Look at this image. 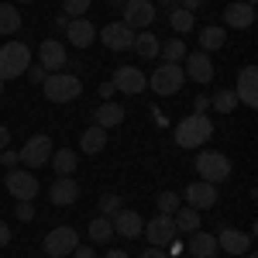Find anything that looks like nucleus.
Segmentation results:
<instances>
[{"label":"nucleus","mask_w":258,"mask_h":258,"mask_svg":"<svg viewBox=\"0 0 258 258\" xmlns=\"http://www.w3.org/2000/svg\"><path fill=\"white\" fill-rule=\"evenodd\" d=\"M214 124H210V117L207 114H189V117L179 120L176 127V145L179 148H200V145H207V141L214 138Z\"/></svg>","instance_id":"obj_1"},{"label":"nucleus","mask_w":258,"mask_h":258,"mask_svg":"<svg viewBox=\"0 0 258 258\" xmlns=\"http://www.w3.org/2000/svg\"><path fill=\"white\" fill-rule=\"evenodd\" d=\"M41 90H45L48 103H73L83 93V80L73 76V73H48L45 83H41Z\"/></svg>","instance_id":"obj_2"},{"label":"nucleus","mask_w":258,"mask_h":258,"mask_svg":"<svg viewBox=\"0 0 258 258\" xmlns=\"http://www.w3.org/2000/svg\"><path fill=\"white\" fill-rule=\"evenodd\" d=\"M31 66V48L24 41H7L0 45V80H18L24 76V69Z\"/></svg>","instance_id":"obj_3"},{"label":"nucleus","mask_w":258,"mask_h":258,"mask_svg":"<svg viewBox=\"0 0 258 258\" xmlns=\"http://www.w3.org/2000/svg\"><path fill=\"white\" fill-rule=\"evenodd\" d=\"M182 83H186L182 66H179V62H162L159 69L148 76V90H152L155 97H172V93L182 90Z\"/></svg>","instance_id":"obj_4"},{"label":"nucleus","mask_w":258,"mask_h":258,"mask_svg":"<svg viewBox=\"0 0 258 258\" xmlns=\"http://www.w3.org/2000/svg\"><path fill=\"white\" fill-rule=\"evenodd\" d=\"M197 172H200V179L203 182H227L231 179V159L224 155V152H200L197 155Z\"/></svg>","instance_id":"obj_5"},{"label":"nucleus","mask_w":258,"mask_h":258,"mask_svg":"<svg viewBox=\"0 0 258 258\" xmlns=\"http://www.w3.org/2000/svg\"><path fill=\"white\" fill-rule=\"evenodd\" d=\"M80 244V234H76V227H69V224H62V227H52L45 241H41V251L48 258H66L73 255V248Z\"/></svg>","instance_id":"obj_6"},{"label":"nucleus","mask_w":258,"mask_h":258,"mask_svg":"<svg viewBox=\"0 0 258 258\" xmlns=\"http://www.w3.org/2000/svg\"><path fill=\"white\" fill-rule=\"evenodd\" d=\"M52 152H55V145H52V138H48V135H31V138L21 145L18 159L24 162L28 169H41V165H48Z\"/></svg>","instance_id":"obj_7"},{"label":"nucleus","mask_w":258,"mask_h":258,"mask_svg":"<svg viewBox=\"0 0 258 258\" xmlns=\"http://www.w3.org/2000/svg\"><path fill=\"white\" fill-rule=\"evenodd\" d=\"M4 186L14 197V203H31V200L38 197V179L31 176V172H21V169H7Z\"/></svg>","instance_id":"obj_8"},{"label":"nucleus","mask_w":258,"mask_h":258,"mask_svg":"<svg viewBox=\"0 0 258 258\" xmlns=\"http://www.w3.org/2000/svg\"><path fill=\"white\" fill-rule=\"evenodd\" d=\"M97 38L103 41V48H110V52H127V48L135 45V31H131L124 21H110V24H103L97 31Z\"/></svg>","instance_id":"obj_9"},{"label":"nucleus","mask_w":258,"mask_h":258,"mask_svg":"<svg viewBox=\"0 0 258 258\" xmlns=\"http://www.w3.org/2000/svg\"><path fill=\"white\" fill-rule=\"evenodd\" d=\"M110 83H114L117 93H127V97H138V93L148 90V76H145L141 69H135V66H120V69H114Z\"/></svg>","instance_id":"obj_10"},{"label":"nucleus","mask_w":258,"mask_h":258,"mask_svg":"<svg viewBox=\"0 0 258 258\" xmlns=\"http://www.w3.org/2000/svg\"><path fill=\"white\" fill-rule=\"evenodd\" d=\"M141 234L152 241V248H169V241H176L179 231H176V224H172L169 214H155V217L141 227Z\"/></svg>","instance_id":"obj_11"},{"label":"nucleus","mask_w":258,"mask_h":258,"mask_svg":"<svg viewBox=\"0 0 258 258\" xmlns=\"http://www.w3.org/2000/svg\"><path fill=\"white\" fill-rule=\"evenodd\" d=\"M120 7H124V24H127L131 31L152 28V21H155V4H152V0H124Z\"/></svg>","instance_id":"obj_12"},{"label":"nucleus","mask_w":258,"mask_h":258,"mask_svg":"<svg viewBox=\"0 0 258 258\" xmlns=\"http://www.w3.org/2000/svg\"><path fill=\"white\" fill-rule=\"evenodd\" d=\"M66 62H69V52H66V45L59 38H45L38 48V66L45 73H62L66 69Z\"/></svg>","instance_id":"obj_13"},{"label":"nucleus","mask_w":258,"mask_h":258,"mask_svg":"<svg viewBox=\"0 0 258 258\" xmlns=\"http://www.w3.org/2000/svg\"><path fill=\"white\" fill-rule=\"evenodd\" d=\"M217 200H220V193L214 182L197 179V182L186 186V207H193V210H210V207H217Z\"/></svg>","instance_id":"obj_14"},{"label":"nucleus","mask_w":258,"mask_h":258,"mask_svg":"<svg viewBox=\"0 0 258 258\" xmlns=\"http://www.w3.org/2000/svg\"><path fill=\"white\" fill-rule=\"evenodd\" d=\"M251 234H244V231H234V227H220L217 231V248L220 251H227V255H248L251 251Z\"/></svg>","instance_id":"obj_15"},{"label":"nucleus","mask_w":258,"mask_h":258,"mask_svg":"<svg viewBox=\"0 0 258 258\" xmlns=\"http://www.w3.org/2000/svg\"><path fill=\"white\" fill-rule=\"evenodd\" d=\"M66 41L73 48H90L97 41V24L86 18H69V28H66Z\"/></svg>","instance_id":"obj_16"},{"label":"nucleus","mask_w":258,"mask_h":258,"mask_svg":"<svg viewBox=\"0 0 258 258\" xmlns=\"http://www.w3.org/2000/svg\"><path fill=\"white\" fill-rule=\"evenodd\" d=\"M80 193L83 189H80V182H76L73 176H59L52 186H48V200H52L55 207H73V203L80 200Z\"/></svg>","instance_id":"obj_17"},{"label":"nucleus","mask_w":258,"mask_h":258,"mask_svg":"<svg viewBox=\"0 0 258 258\" xmlns=\"http://www.w3.org/2000/svg\"><path fill=\"white\" fill-rule=\"evenodd\" d=\"M238 103L244 107H258V69L255 66H244L238 73V90H234Z\"/></svg>","instance_id":"obj_18"},{"label":"nucleus","mask_w":258,"mask_h":258,"mask_svg":"<svg viewBox=\"0 0 258 258\" xmlns=\"http://www.w3.org/2000/svg\"><path fill=\"white\" fill-rule=\"evenodd\" d=\"M224 24H227V28H234V31H248V28L255 24V7H251V4H244V0L227 4V7H224Z\"/></svg>","instance_id":"obj_19"},{"label":"nucleus","mask_w":258,"mask_h":258,"mask_svg":"<svg viewBox=\"0 0 258 258\" xmlns=\"http://www.w3.org/2000/svg\"><path fill=\"white\" fill-rule=\"evenodd\" d=\"M186 80L193 83H210L214 80V62H210V55L207 52H186Z\"/></svg>","instance_id":"obj_20"},{"label":"nucleus","mask_w":258,"mask_h":258,"mask_svg":"<svg viewBox=\"0 0 258 258\" xmlns=\"http://www.w3.org/2000/svg\"><path fill=\"white\" fill-rule=\"evenodd\" d=\"M110 224H114V234H120V238H127V241L141 238V227H145L141 214H135V210H124V207L114 214V220H110Z\"/></svg>","instance_id":"obj_21"},{"label":"nucleus","mask_w":258,"mask_h":258,"mask_svg":"<svg viewBox=\"0 0 258 258\" xmlns=\"http://www.w3.org/2000/svg\"><path fill=\"white\" fill-rule=\"evenodd\" d=\"M220 248H217V234L210 231H193L189 234V255L193 258H214Z\"/></svg>","instance_id":"obj_22"},{"label":"nucleus","mask_w":258,"mask_h":258,"mask_svg":"<svg viewBox=\"0 0 258 258\" xmlns=\"http://www.w3.org/2000/svg\"><path fill=\"white\" fill-rule=\"evenodd\" d=\"M93 120H97V127H117L120 120H124V107L120 103H110V100H103L97 110H93Z\"/></svg>","instance_id":"obj_23"},{"label":"nucleus","mask_w":258,"mask_h":258,"mask_svg":"<svg viewBox=\"0 0 258 258\" xmlns=\"http://www.w3.org/2000/svg\"><path fill=\"white\" fill-rule=\"evenodd\" d=\"M131 48L138 52L141 59H155L159 48H162V41H159V35H155L152 28H145V31H135V45H131Z\"/></svg>","instance_id":"obj_24"},{"label":"nucleus","mask_w":258,"mask_h":258,"mask_svg":"<svg viewBox=\"0 0 258 258\" xmlns=\"http://www.w3.org/2000/svg\"><path fill=\"white\" fill-rule=\"evenodd\" d=\"M227 45V28H217V24H210V28H200V52H217Z\"/></svg>","instance_id":"obj_25"},{"label":"nucleus","mask_w":258,"mask_h":258,"mask_svg":"<svg viewBox=\"0 0 258 258\" xmlns=\"http://www.w3.org/2000/svg\"><path fill=\"white\" fill-rule=\"evenodd\" d=\"M80 148L86 152V155H100L103 148H107V127H86L83 131V138H80Z\"/></svg>","instance_id":"obj_26"},{"label":"nucleus","mask_w":258,"mask_h":258,"mask_svg":"<svg viewBox=\"0 0 258 258\" xmlns=\"http://www.w3.org/2000/svg\"><path fill=\"white\" fill-rule=\"evenodd\" d=\"M172 224H176V231H182V234H193V231H200V210L179 207L176 214H172Z\"/></svg>","instance_id":"obj_27"},{"label":"nucleus","mask_w":258,"mask_h":258,"mask_svg":"<svg viewBox=\"0 0 258 258\" xmlns=\"http://www.w3.org/2000/svg\"><path fill=\"white\" fill-rule=\"evenodd\" d=\"M76 155H73V148H59V152H52V159H48V165L59 172V176H73L76 172Z\"/></svg>","instance_id":"obj_28"},{"label":"nucleus","mask_w":258,"mask_h":258,"mask_svg":"<svg viewBox=\"0 0 258 258\" xmlns=\"http://www.w3.org/2000/svg\"><path fill=\"white\" fill-rule=\"evenodd\" d=\"M21 28V14L14 4H0V38L4 35H18Z\"/></svg>","instance_id":"obj_29"},{"label":"nucleus","mask_w":258,"mask_h":258,"mask_svg":"<svg viewBox=\"0 0 258 258\" xmlns=\"http://www.w3.org/2000/svg\"><path fill=\"white\" fill-rule=\"evenodd\" d=\"M234 107H238L234 90H217V93L210 97V110H217V114H234Z\"/></svg>","instance_id":"obj_30"},{"label":"nucleus","mask_w":258,"mask_h":258,"mask_svg":"<svg viewBox=\"0 0 258 258\" xmlns=\"http://www.w3.org/2000/svg\"><path fill=\"white\" fill-rule=\"evenodd\" d=\"M169 24H172V31H176V35H186V31H193V28H197L193 14H189V11H182V7H172Z\"/></svg>","instance_id":"obj_31"},{"label":"nucleus","mask_w":258,"mask_h":258,"mask_svg":"<svg viewBox=\"0 0 258 258\" xmlns=\"http://www.w3.org/2000/svg\"><path fill=\"white\" fill-rule=\"evenodd\" d=\"M159 55L165 62H179L182 66V59H186V45H182V38H172V41H165L159 48Z\"/></svg>","instance_id":"obj_32"},{"label":"nucleus","mask_w":258,"mask_h":258,"mask_svg":"<svg viewBox=\"0 0 258 258\" xmlns=\"http://www.w3.org/2000/svg\"><path fill=\"white\" fill-rule=\"evenodd\" d=\"M114 238V224L107 217H93L90 220V241H110Z\"/></svg>","instance_id":"obj_33"},{"label":"nucleus","mask_w":258,"mask_h":258,"mask_svg":"<svg viewBox=\"0 0 258 258\" xmlns=\"http://www.w3.org/2000/svg\"><path fill=\"white\" fill-rule=\"evenodd\" d=\"M90 4H93V0H62V14H66V18H86Z\"/></svg>","instance_id":"obj_34"},{"label":"nucleus","mask_w":258,"mask_h":258,"mask_svg":"<svg viewBox=\"0 0 258 258\" xmlns=\"http://www.w3.org/2000/svg\"><path fill=\"white\" fill-rule=\"evenodd\" d=\"M179 207H182V200H179V193H159V214H176Z\"/></svg>","instance_id":"obj_35"},{"label":"nucleus","mask_w":258,"mask_h":258,"mask_svg":"<svg viewBox=\"0 0 258 258\" xmlns=\"http://www.w3.org/2000/svg\"><path fill=\"white\" fill-rule=\"evenodd\" d=\"M120 207H124V203H120L117 193H103V197H100V203H97V210H100V214H110V217L117 214Z\"/></svg>","instance_id":"obj_36"},{"label":"nucleus","mask_w":258,"mask_h":258,"mask_svg":"<svg viewBox=\"0 0 258 258\" xmlns=\"http://www.w3.org/2000/svg\"><path fill=\"white\" fill-rule=\"evenodd\" d=\"M24 76H28V80L35 83V86H41V83H45V76H48V73H45V69H41L38 62H31V66H28V69H24Z\"/></svg>","instance_id":"obj_37"},{"label":"nucleus","mask_w":258,"mask_h":258,"mask_svg":"<svg viewBox=\"0 0 258 258\" xmlns=\"http://www.w3.org/2000/svg\"><path fill=\"white\" fill-rule=\"evenodd\" d=\"M14 214H18L21 224H31V220H35V203H18V210H14Z\"/></svg>","instance_id":"obj_38"},{"label":"nucleus","mask_w":258,"mask_h":258,"mask_svg":"<svg viewBox=\"0 0 258 258\" xmlns=\"http://www.w3.org/2000/svg\"><path fill=\"white\" fill-rule=\"evenodd\" d=\"M0 162H4V165H7V169H14V165H18V152H11V148H4V152H0Z\"/></svg>","instance_id":"obj_39"},{"label":"nucleus","mask_w":258,"mask_h":258,"mask_svg":"<svg viewBox=\"0 0 258 258\" xmlns=\"http://www.w3.org/2000/svg\"><path fill=\"white\" fill-rule=\"evenodd\" d=\"M73 258H97V251H93L90 244H76V248H73Z\"/></svg>","instance_id":"obj_40"},{"label":"nucleus","mask_w":258,"mask_h":258,"mask_svg":"<svg viewBox=\"0 0 258 258\" xmlns=\"http://www.w3.org/2000/svg\"><path fill=\"white\" fill-rule=\"evenodd\" d=\"M207 107H210V97H203V93H200V97L193 100V114H207Z\"/></svg>","instance_id":"obj_41"},{"label":"nucleus","mask_w":258,"mask_h":258,"mask_svg":"<svg viewBox=\"0 0 258 258\" xmlns=\"http://www.w3.org/2000/svg\"><path fill=\"white\" fill-rule=\"evenodd\" d=\"M97 93H100V100H110L114 93H117V90H114V83L107 80V83H100V90H97Z\"/></svg>","instance_id":"obj_42"},{"label":"nucleus","mask_w":258,"mask_h":258,"mask_svg":"<svg viewBox=\"0 0 258 258\" xmlns=\"http://www.w3.org/2000/svg\"><path fill=\"white\" fill-rule=\"evenodd\" d=\"M7 244H11V227L0 220V248H7Z\"/></svg>","instance_id":"obj_43"},{"label":"nucleus","mask_w":258,"mask_h":258,"mask_svg":"<svg viewBox=\"0 0 258 258\" xmlns=\"http://www.w3.org/2000/svg\"><path fill=\"white\" fill-rule=\"evenodd\" d=\"M138 258H169V255H165V248H148V251H141Z\"/></svg>","instance_id":"obj_44"},{"label":"nucleus","mask_w":258,"mask_h":258,"mask_svg":"<svg viewBox=\"0 0 258 258\" xmlns=\"http://www.w3.org/2000/svg\"><path fill=\"white\" fill-rule=\"evenodd\" d=\"M52 28H55V31H62V35H66V28H69V18H66V14H59V18L52 21Z\"/></svg>","instance_id":"obj_45"},{"label":"nucleus","mask_w":258,"mask_h":258,"mask_svg":"<svg viewBox=\"0 0 258 258\" xmlns=\"http://www.w3.org/2000/svg\"><path fill=\"white\" fill-rule=\"evenodd\" d=\"M7 145H11V131H7V127H4V124H0V152H4V148H7Z\"/></svg>","instance_id":"obj_46"},{"label":"nucleus","mask_w":258,"mask_h":258,"mask_svg":"<svg viewBox=\"0 0 258 258\" xmlns=\"http://www.w3.org/2000/svg\"><path fill=\"white\" fill-rule=\"evenodd\" d=\"M200 4H203V0H182V11H189V14H193Z\"/></svg>","instance_id":"obj_47"},{"label":"nucleus","mask_w":258,"mask_h":258,"mask_svg":"<svg viewBox=\"0 0 258 258\" xmlns=\"http://www.w3.org/2000/svg\"><path fill=\"white\" fill-rule=\"evenodd\" d=\"M103 258H131V255H127V251H120V248H110Z\"/></svg>","instance_id":"obj_48"},{"label":"nucleus","mask_w":258,"mask_h":258,"mask_svg":"<svg viewBox=\"0 0 258 258\" xmlns=\"http://www.w3.org/2000/svg\"><path fill=\"white\" fill-rule=\"evenodd\" d=\"M159 4H165V7H172V4H176V0H159Z\"/></svg>","instance_id":"obj_49"},{"label":"nucleus","mask_w":258,"mask_h":258,"mask_svg":"<svg viewBox=\"0 0 258 258\" xmlns=\"http://www.w3.org/2000/svg\"><path fill=\"white\" fill-rule=\"evenodd\" d=\"M18 4H35V0H18Z\"/></svg>","instance_id":"obj_50"},{"label":"nucleus","mask_w":258,"mask_h":258,"mask_svg":"<svg viewBox=\"0 0 258 258\" xmlns=\"http://www.w3.org/2000/svg\"><path fill=\"white\" fill-rule=\"evenodd\" d=\"M244 4H251V7H255V0H244Z\"/></svg>","instance_id":"obj_51"},{"label":"nucleus","mask_w":258,"mask_h":258,"mask_svg":"<svg viewBox=\"0 0 258 258\" xmlns=\"http://www.w3.org/2000/svg\"><path fill=\"white\" fill-rule=\"evenodd\" d=\"M0 93H4V80H0Z\"/></svg>","instance_id":"obj_52"},{"label":"nucleus","mask_w":258,"mask_h":258,"mask_svg":"<svg viewBox=\"0 0 258 258\" xmlns=\"http://www.w3.org/2000/svg\"><path fill=\"white\" fill-rule=\"evenodd\" d=\"M248 258H255V255H251V251H248Z\"/></svg>","instance_id":"obj_53"}]
</instances>
